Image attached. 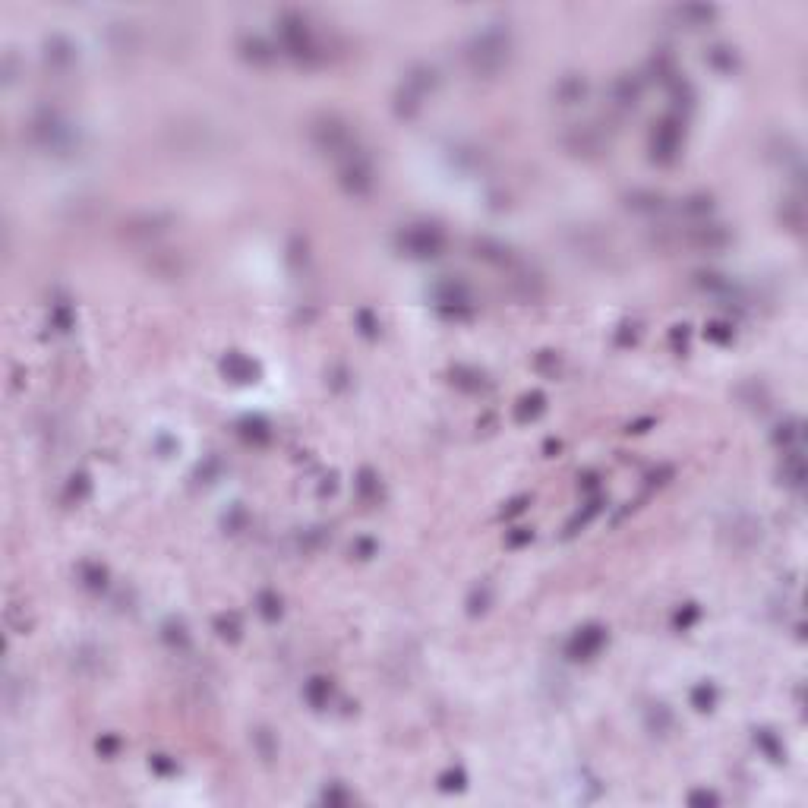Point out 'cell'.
Here are the masks:
<instances>
[{"instance_id":"d590c367","label":"cell","mask_w":808,"mask_h":808,"mask_svg":"<svg viewBox=\"0 0 808 808\" xmlns=\"http://www.w3.org/2000/svg\"><path fill=\"white\" fill-rule=\"evenodd\" d=\"M357 319H360V325H363V335H376V329H379V325L373 322V316H369L367 310L357 313Z\"/></svg>"},{"instance_id":"4316f807","label":"cell","mask_w":808,"mask_h":808,"mask_svg":"<svg viewBox=\"0 0 808 808\" xmlns=\"http://www.w3.org/2000/svg\"><path fill=\"white\" fill-rule=\"evenodd\" d=\"M79 575H83V584L92 587V591L104 587V568H102V566H92V562H85V566L79 568Z\"/></svg>"},{"instance_id":"7402d4cb","label":"cell","mask_w":808,"mask_h":808,"mask_svg":"<svg viewBox=\"0 0 808 808\" xmlns=\"http://www.w3.org/2000/svg\"><path fill=\"white\" fill-rule=\"evenodd\" d=\"M676 16H679V20H688L692 29H698V26H707V22L717 16V10L713 7H682V10H676Z\"/></svg>"},{"instance_id":"603a6c76","label":"cell","mask_w":808,"mask_h":808,"mask_svg":"<svg viewBox=\"0 0 808 808\" xmlns=\"http://www.w3.org/2000/svg\"><path fill=\"white\" fill-rule=\"evenodd\" d=\"M256 603H259V612H262V616L268 619V622L281 616V597H278V594H272V591H262Z\"/></svg>"},{"instance_id":"e575fe53","label":"cell","mask_w":808,"mask_h":808,"mask_svg":"<svg viewBox=\"0 0 808 808\" xmlns=\"http://www.w3.org/2000/svg\"><path fill=\"white\" fill-rule=\"evenodd\" d=\"M694 619H698V610H694V606H688L685 612H682V610L676 612V625H679V629H688V625H692Z\"/></svg>"},{"instance_id":"f546056e","label":"cell","mask_w":808,"mask_h":808,"mask_svg":"<svg viewBox=\"0 0 808 808\" xmlns=\"http://www.w3.org/2000/svg\"><path fill=\"white\" fill-rule=\"evenodd\" d=\"M490 584H480V587H474V594H471V600H467V606H471V612L477 616V612H484L486 610V603H490Z\"/></svg>"},{"instance_id":"5b68a950","label":"cell","mask_w":808,"mask_h":808,"mask_svg":"<svg viewBox=\"0 0 808 808\" xmlns=\"http://www.w3.org/2000/svg\"><path fill=\"white\" fill-rule=\"evenodd\" d=\"M433 85H436V73L430 70V67H414V70L404 76L398 95H395V111H398L401 117H414L417 111H420L423 98L433 92Z\"/></svg>"},{"instance_id":"52a82bcc","label":"cell","mask_w":808,"mask_h":808,"mask_svg":"<svg viewBox=\"0 0 808 808\" xmlns=\"http://www.w3.org/2000/svg\"><path fill=\"white\" fill-rule=\"evenodd\" d=\"M338 184H341L344 193H350V196H367L376 184V171H373L367 155L357 152V155H350V158H344L341 165H338Z\"/></svg>"},{"instance_id":"d6a6232c","label":"cell","mask_w":808,"mask_h":808,"mask_svg":"<svg viewBox=\"0 0 808 808\" xmlns=\"http://www.w3.org/2000/svg\"><path fill=\"white\" fill-rule=\"evenodd\" d=\"M657 711H650V730H669V723H673V717H669V711L663 704H654Z\"/></svg>"},{"instance_id":"277c9868","label":"cell","mask_w":808,"mask_h":808,"mask_svg":"<svg viewBox=\"0 0 808 808\" xmlns=\"http://www.w3.org/2000/svg\"><path fill=\"white\" fill-rule=\"evenodd\" d=\"M398 249L411 259H436L446 249V234L436 224H408L398 231Z\"/></svg>"},{"instance_id":"3957f363","label":"cell","mask_w":808,"mask_h":808,"mask_svg":"<svg viewBox=\"0 0 808 808\" xmlns=\"http://www.w3.org/2000/svg\"><path fill=\"white\" fill-rule=\"evenodd\" d=\"M278 35H281V48H285L294 60H300V64H313V60L322 57L319 41L313 39V32H310V26H306L303 16L285 13V16H281Z\"/></svg>"},{"instance_id":"7a4b0ae2","label":"cell","mask_w":808,"mask_h":808,"mask_svg":"<svg viewBox=\"0 0 808 808\" xmlns=\"http://www.w3.org/2000/svg\"><path fill=\"white\" fill-rule=\"evenodd\" d=\"M310 139H313V146H316L319 152L329 155V158H335L338 165H341L344 158H350V155L360 152L354 130H350L338 114H319L316 121L310 123Z\"/></svg>"},{"instance_id":"836d02e7","label":"cell","mask_w":808,"mask_h":808,"mask_svg":"<svg viewBox=\"0 0 808 808\" xmlns=\"http://www.w3.org/2000/svg\"><path fill=\"white\" fill-rule=\"evenodd\" d=\"M439 786L446 789V793H452V789H465V774H461V770H448V774L439 776Z\"/></svg>"},{"instance_id":"f1b7e54d","label":"cell","mask_w":808,"mask_h":808,"mask_svg":"<svg viewBox=\"0 0 808 808\" xmlns=\"http://www.w3.org/2000/svg\"><path fill=\"white\" fill-rule=\"evenodd\" d=\"M707 57H711V64L717 67V70H723V73H730V70H732V64H736V57H732L730 48H713V51L707 54Z\"/></svg>"},{"instance_id":"9a60e30c","label":"cell","mask_w":808,"mask_h":808,"mask_svg":"<svg viewBox=\"0 0 808 808\" xmlns=\"http://www.w3.org/2000/svg\"><path fill=\"white\" fill-rule=\"evenodd\" d=\"M802 480H805V461H802V448H789L783 455V484L799 490Z\"/></svg>"},{"instance_id":"d4e9b609","label":"cell","mask_w":808,"mask_h":808,"mask_svg":"<svg viewBox=\"0 0 808 808\" xmlns=\"http://www.w3.org/2000/svg\"><path fill=\"white\" fill-rule=\"evenodd\" d=\"M713 205H711V196H688L685 203H682V212L685 215H692V218H701V215H707Z\"/></svg>"},{"instance_id":"5bb4252c","label":"cell","mask_w":808,"mask_h":808,"mask_svg":"<svg viewBox=\"0 0 808 808\" xmlns=\"http://www.w3.org/2000/svg\"><path fill=\"white\" fill-rule=\"evenodd\" d=\"M221 369H224V376L234 382H253L256 379V363L247 360L243 354H228L221 363Z\"/></svg>"},{"instance_id":"74e56055","label":"cell","mask_w":808,"mask_h":808,"mask_svg":"<svg viewBox=\"0 0 808 808\" xmlns=\"http://www.w3.org/2000/svg\"><path fill=\"white\" fill-rule=\"evenodd\" d=\"M692 802H694V805H698V802H707V805H711V802H717V795H713V793H694Z\"/></svg>"},{"instance_id":"f35d334b","label":"cell","mask_w":808,"mask_h":808,"mask_svg":"<svg viewBox=\"0 0 808 808\" xmlns=\"http://www.w3.org/2000/svg\"><path fill=\"white\" fill-rule=\"evenodd\" d=\"M114 748H117V739H104V742H98V751H104V755H111Z\"/></svg>"},{"instance_id":"cb8c5ba5","label":"cell","mask_w":808,"mask_h":808,"mask_svg":"<svg viewBox=\"0 0 808 808\" xmlns=\"http://www.w3.org/2000/svg\"><path fill=\"white\" fill-rule=\"evenodd\" d=\"M713 701H717V692H713V685H707V682H701V685L692 692V704L698 707V711H711Z\"/></svg>"},{"instance_id":"1f68e13d","label":"cell","mask_w":808,"mask_h":808,"mask_svg":"<svg viewBox=\"0 0 808 808\" xmlns=\"http://www.w3.org/2000/svg\"><path fill=\"white\" fill-rule=\"evenodd\" d=\"M215 629L221 638H237V631H240V622H237V616L231 612V616H218L215 619Z\"/></svg>"},{"instance_id":"ffe728a7","label":"cell","mask_w":808,"mask_h":808,"mask_svg":"<svg viewBox=\"0 0 808 808\" xmlns=\"http://www.w3.org/2000/svg\"><path fill=\"white\" fill-rule=\"evenodd\" d=\"M240 48H243V54H247L249 60H256V64H272V60H275V51L262 39H247Z\"/></svg>"},{"instance_id":"8fae6325","label":"cell","mask_w":808,"mask_h":808,"mask_svg":"<svg viewBox=\"0 0 808 808\" xmlns=\"http://www.w3.org/2000/svg\"><path fill=\"white\" fill-rule=\"evenodd\" d=\"M603 644H606V631L600 629V625H584V629H578L572 635V641L566 644V650L572 660H591V657L600 654Z\"/></svg>"},{"instance_id":"ac0fdd59","label":"cell","mask_w":808,"mask_h":808,"mask_svg":"<svg viewBox=\"0 0 808 808\" xmlns=\"http://www.w3.org/2000/svg\"><path fill=\"white\" fill-rule=\"evenodd\" d=\"M641 98V83L631 76H622L616 79V85H612V102L619 104V108H631V104Z\"/></svg>"},{"instance_id":"44dd1931","label":"cell","mask_w":808,"mask_h":808,"mask_svg":"<svg viewBox=\"0 0 808 808\" xmlns=\"http://www.w3.org/2000/svg\"><path fill=\"white\" fill-rule=\"evenodd\" d=\"M329 694H331L329 679H310V682H306V701H310L313 707H325V704H329Z\"/></svg>"},{"instance_id":"4fadbf2b","label":"cell","mask_w":808,"mask_h":808,"mask_svg":"<svg viewBox=\"0 0 808 808\" xmlns=\"http://www.w3.org/2000/svg\"><path fill=\"white\" fill-rule=\"evenodd\" d=\"M45 64L51 67L54 73H67L73 64H76V51L73 45L64 39V35H51L45 41Z\"/></svg>"},{"instance_id":"7c38bea8","label":"cell","mask_w":808,"mask_h":808,"mask_svg":"<svg viewBox=\"0 0 808 808\" xmlns=\"http://www.w3.org/2000/svg\"><path fill=\"white\" fill-rule=\"evenodd\" d=\"M566 146H568V152H575V155H597L606 149V136L600 133L594 123H581V127H575L572 133L566 136Z\"/></svg>"},{"instance_id":"8992f818","label":"cell","mask_w":808,"mask_h":808,"mask_svg":"<svg viewBox=\"0 0 808 808\" xmlns=\"http://www.w3.org/2000/svg\"><path fill=\"white\" fill-rule=\"evenodd\" d=\"M32 139L48 152H67L73 146V130L57 111H41L32 121Z\"/></svg>"},{"instance_id":"2e32d148","label":"cell","mask_w":808,"mask_h":808,"mask_svg":"<svg viewBox=\"0 0 808 808\" xmlns=\"http://www.w3.org/2000/svg\"><path fill=\"white\" fill-rule=\"evenodd\" d=\"M587 92V83L584 76H562L559 83H556V98H559V104H578L581 98H584Z\"/></svg>"},{"instance_id":"d6986e66","label":"cell","mask_w":808,"mask_h":808,"mask_svg":"<svg viewBox=\"0 0 808 808\" xmlns=\"http://www.w3.org/2000/svg\"><path fill=\"white\" fill-rule=\"evenodd\" d=\"M629 209H635V212H660L663 209V196H660V193L635 190L629 196Z\"/></svg>"},{"instance_id":"e0dca14e","label":"cell","mask_w":808,"mask_h":808,"mask_svg":"<svg viewBox=\"0 0 808 808\" xmlns=\"http://www.w3.org/2000/svg\"><path fill=\"white\" fill-rule=\"evenodd\" d=\"M165 224H167L165 215H139V218H133V221H127L123 228H127L130 237H155L165 231Z\"/></svg>"},{"instance_id":"30bf717a","label":"cell","mask_w":808,"mask_h":808,"mask_svg":"<svg viewBox=\"0 0 808 808\" xmlns=\"http://www.w3.org/2000/svg\"><path fill=\"white\" fill-rule=\"evenodd\" d=\"M685 247L698 249V253H717V249L730 247V231L723 224H694V228H685V234L679 237Z\"/></svg>"},{"instance_id":"9c48e42d","label":"cell","mask_w":808,"mask_h":808,"mask_svg":"<svg viewBox=\"0 0 808 808\" xmlns=\"http://www.w3.org/2000/svg\"><path fill=\"white\" fill-rule=\"evenodd\" d=\"M679 149H682V123L673 121V117H666V121H660L654 127V133H650V152H654V161L669 165V161H676Z\"/></svg>"},{"instance_id":"484cf974","label":"cell","mask_w":808,"mask_h":808,"mask_svg":"<svg viewBox=\"0 0 808 808\" xmlns=\"http://www.w3.org/2000/svg\"><path fill=\"white\" fill-rule=\"evenodd\" d=\"M755 742L761 745L764 751H767V758H770V761H780V758H783V748H780V742H776V739L770 736L767 730H758V732H755Z\"/></svg>"},{"instance_id":"6da1fadb","label":"cell","mask_w":808,"mask_h":808,"mask_svg":"<svg viewBox=\"0 0 808 808\" xmlns=\"http://www.w3.org/2000/svg\"><path fill=\"white\" fill-rule=\"evenodd\" d=\"M509 57H512V39H509V29L502 26L484 29L467 45V67H471L474 76H484V79L499 76L509 67Z\"/></svg>"},{"instance_id":"ba28073f","label":"cell","mask_w":808,"mask_h":808,"mask_svg":"<svg viewBox=\"0 0 808 808\" xmlns=\"http://www.w3.org/2000/svg\"><path fill=\"white\" fill-rule=\"evenodd\" d=\"M433 300L442 313H448V316H465V313H471V291H467V285L458 278L436 281Z\"/></svg>"},{"instance_id":"83f0119b","label":"cell","mask_w":808,"mask_h":808,"mask_svg":"<svg viewBox=\"0 0 808 808\" xmlns=\"http://www.w3.org/2000/svg\"><path fill=\"white\" fill-rule=\"evenodd\" d=\"M452 376H455V382H458L461 388H480V385H484V376H480L477 369H465V367H458Z\"/></svg>"},{"instance_id":"4dcf8cb0","label":"cell","mask_w":808,"mask_h":808,"mask_svg":"<svg viewBox=\"0 0 808 808\" xmlns=\"http://www.w3.org/2000/svg\"><path fill=\"white\" fill-rule=\"evenodd\" d=\"M543 411V395H530V398L521 401V408H518V420H528V417H537Z\"/></svg>"},{"instance_id":"8d00e7d4","label":"cell","mask_w":808,"mask_h":808,"mask_svg":"<svg viewBox=\"0 0 808 808\" xmlns=\"http://www.w3.org/2000/svg\"><path fill=\"white\" fill-rule=\"evenodd\" d=\"M723 329H726V325H720V322H717V325H711V329H707V335L717 338V341H726V338H730L732 331H723Z\"/></svg>"}]
</instances>
